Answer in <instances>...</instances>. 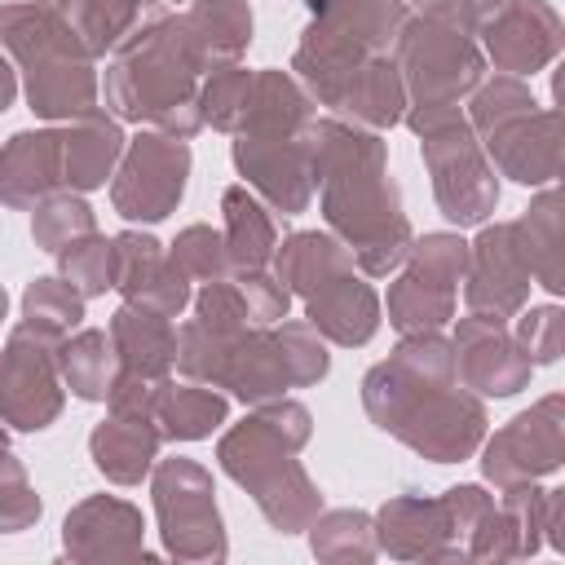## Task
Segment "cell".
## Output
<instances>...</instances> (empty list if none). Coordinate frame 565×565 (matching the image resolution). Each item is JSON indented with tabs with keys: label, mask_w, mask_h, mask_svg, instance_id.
Returning a JSON list of instances; mask_svg holds the SVG:
<instances>
[{
	"label": "cell",
	"mask_w": 565,
	"mask_h": 565,
	"mask_svg": "<svg viewBox=\"0 0 565 565\" xmlns=\"http://www.w3.org/2000/svg\"><path fill=\"white\" fill-rule=\"evenodd\" d=\"M309 26L291 53L305 93L358 128L384 132L406 115V88L393 62L406 0H305Z\"/></svg>",
	"instance_id": "cell-1"
},
{
	"label": "cell",
	"mask_w": 565,
	"mask_h": 565,
	"mask_svg": "<svg viewBox=\"0 0 565 565\" xmlns=\"http://www.w3.org/2000/svg\"><path fill=\"white\" fill-rule=\"evenodd\" d=\"M362 406L371 424L433 463H463L486 441V402L455 375L450 340L441 331H411L362 375Z\"/></svg>",
	"instance_id": "cell-2"
},
{
	"label": "cell",
	"mask_w": 565,
	"mask_h": 565,
	"mask_svg": "<svg viewBox=\"0 0 565 565\" xmlns=\"http://www.w3.org/2000/svg\"><path fill=\"white\" fill-rule=\"evenodd\" d=\"M313 190L331 234L353 252L366 278H388L406 260L415 230L402 212L380 132L335 115L313 119Z\"/></svg>",
	"instance_id": "cell-3"
},
{
	"label": "cell",
	"mask_w": 565,
	"mask_h": 565,
	"mask_svg": "<svg viewBox=\"0 0 565 565\" xmlns=\"http://www.w3.org/2000/svg\"><path fill=\"white\" fill-rule=\"evenodd\" d=\"M177 371L185 380L230 388L238 402L260 406L287 397V388H309L327 380L331 353L309 322L282 318L274 327L216 331L199 318L177 327Z\"/></svg>",
	"instance_id": "cell-4"
},
{
	"label": "cell",
	"mask_w": 565,
	"mask_h": 565,
	"mask_svg": "<svg viewBox=\"0 0 565 565\" xmlns=\"http://www.w3.org/2000/svg\"><path fill=\"white\" fill-rule=\"evenodd\" d=\"M207 75L181 13L154 4L106 62V106L115 119L150 124L154 132L190 141L203 128L199 79Z\"/></svg>",
	"instance_id": "cell-5"
},
{
	"label": "cell",
	"mask_w": 565,
	"mask_h": 565,
	"mask_svg": "<svg viewBox=\"0 0 565 565\" xmlns=\"http://www.w3.org/2000/svg\"><path fill=\"white\" fill-rule=\"evenodd\" d=\"M313 97L291 71L265 66L252 75L230 154L243 185L282 216H300L313 199Z\"/></svg>",
	"instance_id": "cell-6"
},
{
	"label": "cell",
	"mask_w": 565,
	"mask_h": 565,
	"mask_svg": "<svg viewBox=\"0 0 565 565\" xmlns=\"http://www.w3.org/2000/svg\"><path fill=\"white\" fill-rule=\"evenodd\" d=\"M309 437L313 415L291 397H274L216 441L225 477H234L252 494V503L278 534H305L309 521L322 512V490L296 459Z\"/></svg>",
	"instance_id": "cell-7"
},
{
	"label": "cell",
	"mask_w": 565,
	"mask_h": 565,
	"mask_svg": "<svg viewBox=\"0 0 565 565\" xmlns=\"http://www.w3.org/2000/svg\"><path fill=\"white\" fill-rule=\"evenodd\" d=\"M269 269L305 305V322L322 340L358 349L380 331V296L331 230H296L278 238Z\"/></svg>",
	"instance_id": "cell-8"
},
{
	"label": "cell",
	"mask_w": 565,
	"mask_h": 565,
	"mask_svg": "<svg viewBox=\"0 0 565 565\" xmlns=\"http://www.w3.org/2000/svg\"><path fill=\"white\" fill-rule=\"evenodd\" d=\"M0 44L22 71V93L40 119H75L97 106V57L84 49L57 0L0 4Z\"/></svg>",
	"instance_id": "cell-9"
},
{
	"label": "cell",
	"mask_w": 565,
	"mask_h": 565,
	"mask_svg": "<svg viewBox=\"0 0 565 565\" xmlns=\"http://www.w3.org/2000/svg\"><path fill=\"white\" fill-rule=\"evenodd\" d=\"M468 124L499 177L552 185L561 177V115L539 106L521 75H490L468 93Z\"/></svg>",
	"instance_id": "cell-10"
},
{
	"label": "cell",
	"mask_w": 565,
	"mask_h": 565,
	"mask_svg": "<svg viewBox=\"0 0 565 565\" xmlns=\"http://www.w3.org/2000/svg\"><path fill=\"white\" fill-rule=\"evenodd\" d=\"M402 124L419 137L441 216L450 225H486L499 207V172L486 159L468 115L459 106H406Z\"/></svg>",
	"instance_id": "cell-11"
},
{
	"label": "cell",
	"mask_w": 565,
	"mask_h": 565,
	"mask_svg": "<svg viewBox=\"0 0 565 565\" xmlns=\"http://www.w3.org/2000/svg\"><path fill=\"white\" fill-rule=\"evenodd\" d=\"M393 62L411 106H459L486 79V53L468 31H455L437 18L411 13L397 31Z\"/></svg>",
	"instance_id": "cell-12"
},
{
	"label": "cell",
	"mask_w": 565,
	"mask_h": 565,
	"mask_svg": "<svg viewBox=\"0 0 565 565\" xmlns=\"http://www.w3.org/2000/svg\"><path fill=\"white\" fill-rule=\"evenodd\" d=\"M150 494H154V516H159V534H163L168 556H177V561H225L230 539H225V525H221L216 486H212V472L199 459H185V455L154 459Z\"/></svg>",
	"instance_id": "cell-13"
},
{
	"label": "cell",
	"mask_w": 565,
	"mask_h": 565,
	"mask_svg": "<svg viewBox=\"0 0 565 565\" xmlns=\"http://www.w3.org/2000/svg\"><path fill=\"white\" fill-rule=\"evenodd\" d=\"M468 265V243L450 230H433L411 243L406 260L397 265V282L388 287V322L411 331H441L455 318L459 282Z\"/></svg>",
	"instance_id": "cell-14"
},
{
	"label": "cell",
	"mask_w": 565,
	"mask_h": 565,
	"mask_svg": "<svg viewBox=\"0 0 565 565\" xmlns=\"http://www.w3.org/2000/svg\"><path fill=\"white\" fill-rule=\"evenodd\" d=\"M57 344L53 335L35 331L31 322H13L4 349H0V424L13 433H44L57 424L66 384L57 371Z\"/></svg>",
	"instance_id": "cell-15"
},
{
	"label": "cell",
	"mask_w": 565,
	"mask_h": 565,
	"mask_svg": "<svg viewBox=\"0 0 565 565\" xmlns=\"http://www.w3.org/2000/svg\"><path fill=\"white\" fill-rule=\"evenodd\" d=\"M190 177V141L168 132H137L110 172V203L132 225H154L177 212Z\"/></svg>",
	"instance_id": "cell-16"
},
{
	"label": "cell",
	"mask_w": 565,
	"mask_h": 565,
	"mask_svg": "<svg viewBox=\"0 0 565 565\" xmlns=\"http://www.w3.org/2000/svg\"><path fill=\"white\" fill-rule=\"evenodd\" d=\"M565 459V397L547 393L530 411L512 415L481 450V477L499 490L539 481Z\"/></svg>",
	"instance_id": "cell-17"
},
{
	"label": "cell",
	"mask_w": 565,
	"mask_h": 565,
	"mask_svg": "<svg viewBox=\"0 0 565 565\" xmlns=\"http://www.w3.org/2000/svg\"><path fill=\"white\" fill-rule=\"evenodd\" d=\"M530 287H534V278H530L525 252L516 243V225L512 221L481 225V234L468 243V265H463V305H468V313L512 322L525 309Z\"/></svg>",
	"instance_id": "cell-18"
},
{
	"label": "cell",
	"mask_w": 565,
	"mask_h": 565,
	"mask_svg": "<svg viewBox=\"0 0 565 565\" xmlns=\"http://www.w3.org/2000/svg\"><path fill=\"white\" fill-rule=\"evenodd\" d=\"M472 35H481V53L494 62V71L534 75L547 62H556L565 26L547 0H503L481 13Z\"/></svg>",
	"instance_id": "cell-19"
},
{
	"label": "cell",
	"mask_w": 565,
	"mask_h": 565,
	"mask_svg": "<svg viewBox=\"0 0 565 565\" xmlns=\"http://www.w3.org/2000/svg\"><path fill=\"white\" fill-rule=\"evenodd\" d=\"M450 358H455L459 384L477 397H512L534 375V362L521 349V340L512 335V327L481 318V313H468L455 322Z\"/></svg>",
	"instance_id": "cell-20"
},
{
	"label": "cell",
	"mask_w": 565,
	"mask_h": 565,
	"mask_svg": "<svg viewBox=\"0 0 565 565\" xmlns=\"http://www.w3.org/2000/svg\"><path fill=\"white\" fill-rule=\"evenodd\" d=\"M371 521H375L380 552L397 561H463V543L455 534V521L441 494L437 499H424L415 490L393 494L388 503H380Z\"/></svg>",
	"instance_id": "cell-21"
},
{
	"label": "cell",
	"mask_w": 565,
	"mask_h": 565,
	"mask_svg": "<svg viewBox=\"0 0 565 565\" xmlns=\"http://www.w3.org/2000/svg\"><path fill=\"white\" fill-rule=\"evenodd\" d=\"M62 552L71 561H150L141 508L115 494L79 499L62 521Z\"/></svg>",
	"instance_id": "cell-22"
},
{
	"label": "cell",
	"mask_w": 565,
	"mask_h": 565,
	"mask_svg": "<svg viewBox=\"0 0 565 565\" xmlns=\"http://www.w3.org/2000/svg\"><path fill=\"white\" fill-rule=\"evenodd\" d=\"M115 291L124 296V305H141L163 318H177L194 296L168 247L137 225L115 234Z\"/></svg>",
	"instance_id": "cell-23"
},
{
	"label": "cell",
	"mask_w": 565,
	"mask_h": 565,
	"mask_svg": "<svg viewBox=\"0 0 565 565\" xmlns=\"http://www.w3.org/2000/svg\"><path fill=\"white\" fill-rule=\"evenodd\" d=\"M57 190H66V181H62V128L13 132L0 146V203L26 212Z\"/></svg>",
	"instance_id": "cell-24"
},
{
	"label": "cell",
	"mask_w": 565,
	"mask_h": 565,
	"mask_svg": "<svg viewBox=\"0 0 565 565\" xmlns=\"http://www.w3.org/2000/svg\"><path fill=\"white\" fill-rule=\"evenodd\" d=\"M124 141H128L124 124L102 106L66 119V128H62V181H66V190H75V194L102 190L110 181L119 154H124Z\"/></svg>",
	"instance_id": "cell-25"
},
{
	"label": "cell",
	"mask_w": 565,
	"mask_h": 565,
	"mask_svg": "<svg viewBox=\"0 0 565 565\" xmlns=\"http://www.w3.org/2000/svg\"><path fill=\"white\" fill-rule=\"evenodd\" d=\"M159 428L150 415L137 411H110L93 433H88V455L97 472L115 486H141L159 459Z\"/></svg>",
	"instance_id": "cell-26"
},
{
	"label": "cell",
	"mask_w": 565,
	"mask_h": 565,
	"mask_svg": "<svg viewBox=\"0 0 565 565\" xmlns=\"http://www.w3.org/2000/svg\"><path fill=\"white\" fill-rule=\"evenodd\" d=\"M110 344H115V362L119 375L132 380H163L177 371V322L141 309V305H119L110 313Z\"/></svg>",
	"instance_id": "cell-27"
},
{
	"label": "cell",
	"mask_w": 565,
	"mask_h": 565,
	"mask_svg": "<svg viewBox=\"0 0 565 565\" xmlns=\"http://www.w3.org/2000/svg\"><path fill=\"white\" fill-rule=\"evenodd\" d=\"M225 415H230V397L199 380L177 384L168 375L150 402V419L163 441H203L225 424Z\"/></svg>",
	"instance_id": "cell-28"
},
{
	"label": "cell",
	"mask_w": 565,
	"mask_h": 565,
	"mask_svg": "<svg viewBox=\"0 0 565 565\" xmlns=\"http://www.w3.org/2000/svg\"><path fill=\"white\" fill-rule=\"evenodd\" d=\"M221 216H225V256L234 274H252V269H269L274 247H278V221L269 216V207L260 203V194H252L243 181L225 185L221 194Z\"/></svg>",
	"instance_id": "cell-29"
},
{
	"label": "cell",
	"mask_w": 565,
	"mask_h": 565,
	"mask_svg": "<svg viewBox=\"0 0 565 565\" xmlns=\"http://www.w3.org/2000/svg\"><path fill=\"white\" fill-rule=\"evenodd\" d=\"M512 225H516V243L525 252L530 278L543 291L561 296L565 291V234H561V190H556V181L543 185Z\"/></svg>",
	"instance_id": "cell-30"
},
{
	"label": "cell",
	"mask_w": 565,
	"mask_h": 565,
	"mask_svg": "<svg viewBox=\"0 0 565 565\" xmlns=\"http://www.w3.org/2000/svg\"><path fill=\"white\" fill-rule=\"evenodd\" d=\"M199 57L207 71L238 62L252 44V9L247 0H190V9L181 13Z\"/></svg>",
	"instance_id": "cell-31"
},
{
	"label": "cell",
	"mask_w": 565,
	"mask_h": 565,
	"mask_svg": "<svg viewBox=\"0 0 565 565\" xmlns=\"http://www.w3.org/2000/svg\"><path fill=\"white\" fill-rule=\"evenodd\" d=\"M57 371H62V384L71 388V397H79V402H106L110 397V384L119 375L110 331H102V327L71 331L57 344Z\"/></svg>",
	"instance_id": "cell-32"
},
{
	"label": "cell",
	"mask_w": 565,
	"mask_h": 565,
	"mask_svg": "<svg viewBox=\"0 0 565 565\" xmlns=\"http://www.w3.org/2000/svg\"><path fill=\"white\" fill-rule=\"evenodd\" d=\"M66 22L75 26V35L84 40V49L102 62L110 57L128 35L132 26L159 4V0H57Z\"/></svg>",
	"instance_id": "cell-33"
},
{
	"label": "cell",
	"mask_w": 565,
	"mask_h": 565,
	"mask_svg": "<svg viewBox=\"0 0 565 565\" xmlns=\"http://www.w3.org/2000/svg\"><path fill=\"white\" fill-rule=\"evenodd\" d=\"M309 547L318 561H371L380 552L375 521L362 508H335L318 512L309 521Z\"/></svg>",
	"instance_id": "cell-34"
},
{
	"label": "cell",
	"mask_w": 565,
	"mask_h": 565,
	"mask_svg": "<svg viewBox=\"0 0 565 565\" xmlns=\"http://www.w3.org/2000/svg\"><path fill=\"white\" fill-rule=\"evenodd\" d=\"M22 322H31L35 331H44L53 340H66L71 331L84 327V296L62 274L31 278L22 291Z\"/></svg>",
	"instance_id": "cell-35"
},
{
	"label": "cell",
	"mask_w": 565,
	"mask_h": 565,
	"mask_svg": "<svg viewBox=\"0 0 565 565\" xmlns=\"http://www.w3.org/2000/svg\"><path fill=\"white\" fill-rule=\"evenodd\" d=\"M93 230H97V216L84 203V194H75V190H57L31 207V238L40 252L57 256L62 247H71L75 238H84Z\"/></svg>",
	"instance_id": "cell-36"
},
{
	"label": "cell",
	"mask_w": 565,
	"mask_h": 565,
	"mask_svg": "<svg viewBox=\"0 0 565 565\" xmlns=\"http://www.w3.org/2000/svg\"><path fill=\"white\" fill-rule=\"evenodd\" d=\"M252 75L243 62H225L216 71H207L199 79V115H203V128H216V132H234L243 110H247V97H252Z\"/></svg>",
	"instance_id": "cell-37"
},
{
	"label": "cell",
	"mask_w": 565,
	"mask_h": 565,
	"mask_svg": "<svg viewBox=\"0 0 565 565\" xmlns=\"http://www.w3.org/2000/svg\"><path fill=\"white\" fill-rule=\"evenodd\" d=\"M57 269H62V278H66L84 300L115 291V238H106V234H97V230L84 234V238H75L71 247L57 252Z\"/></svg>",
	"instance_id": "cell-38"
},
{
	"label": "cell",
	"mask_w": 565,
	"mask_h": 565,
	"mask_svg": "<svg viewBox=\"0 0 565 565\" xmlns=\"http://www.w3.org/2000/svg\"><path fill=\"white\" fill-rule=\"evenodd\" d=\"M168 256H172V260H177V269H181L190 282H199V287H203V282L234 278L230 256H225V238H221V230H212V225H203V221L185 225V230L172 238Z\"/></svg>",
	"instance_id": "cell-39"
},
{
	"label": "cell",
	"mask_w": 565,
	"mask_h": 565,
	"mask_svg": "<svg viewBox=\"0 0 565 565\" xmlns=\"http://www.w3.org/2000/svg\"><path fill=\"white\" fill-rule=\"evenodd\" d=\"M40 512H44V503H40L22 459L9 446H0V534L31 530L40 521Z\"/></svg>",
	"instance_id": "cell-40"
},
{
	"label": "cell",
	"mask_w": 565,
	"mask_h": 565,
	"mask_svg": "<svg viewBox=\"0 0 565 565\" xmlns=\"http://www.w3.org/2000/svg\"><path fill=\"white\" fill-rule=\"evenodd\" d=\"M512 335L521 340V349L530 353L534 366H552L565 349V313L561 305H525L516 313Z\"/></svg>",
	"instance_id": "cell-41"
},
{
	"label": "cell",
	"mask_w": 565,
	"mask_h": 565,
	"mask_svg": "<svg viewBox=\"0 0 565 565\" xmlns=\"http://www.w3.org/2000/svg\"><path fill=\"white\" fill-rule=\"evenodd\" d=\"M234 282H238V291H243L247 313H252V322H256V327H274V322H282V318H287V309H291V291L274 278V269L234 274Z\"/></svg>",
	"instance_id": "cell-42"
},
{
	"label": "cell",
	"mask_w": 565,
	"mask_h": 565,
	"mask_svg": "<svg viewBox=\"0 0 565 565\" xmlns=\"http://www.w3.org/2000/svg\"><path fill=\"white\" fill-rule=\"evenodd\" d=\"M13 97H18V71H13L9 57L0 53V115L13 106Z\"/></svg>",
	"instance_id": "cell-43"
},
{
	"label": "cell",
	"mask_w": 565,
	"mask_h": 565,
	"mask_svg": "<svg viewBox=\"0 0 565 565\" xmlns=\"http://www.w3.org/2000/svg\"><path fill=\"white\" fill-rule=\"evenodd\" d=\"M4 313H9V291L0 287V322H4Z\"/></svg>",
	"instance_id": "cell-44"
},
{
	"label": "cell",
	"mask_w": 565,
	"mask_h": 565,
	"mask_svg": "<svg viewBox=\"0 0 565 565\" xmlns=\"http://www.w3.org/2000/svg\"><path fill=\"white\" fill-rule=\"evenodd\" d=\"M490 4H503V0H481V9H490Z\"/></svg>",
	"instance_id": "cell-45"
},
{
	"label": "cell",
	"mask_w": 565,
	"mask_h": 565,
	"mask_svg": "<svg viewBox=\"0 0 565 565\" xmlns=\"http://www.w3.org/2000/svg\"><path fill=\"white\" fill-rule=\"evenodd\" d=\"M159 4H181V0H159Z\"/></svg>",
	"instance_id": "cell-46"
},
{
	"label": "cell",
	"mask_w": 565,
	"mask_h": 565,
	"mask_svg": "<svg viewBox=\"0 0 565 565\" xmlns=\"http://www.w3.org/2000/svg\"><path fill=\"white\" fill-rule=\"evenodd\" d=\"M0 4H9V0H0Z\"/></svg>",
	"instance_id": "cell-47"
}]
</instances>
